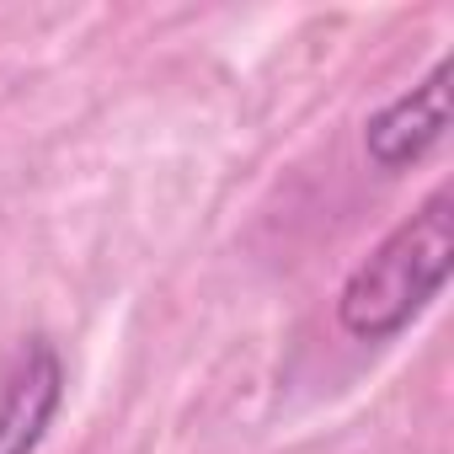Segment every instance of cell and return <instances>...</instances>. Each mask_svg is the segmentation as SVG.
Segmentation results:
<instances>
[{
    "label": "cell",
    "mask_w": 454,
    "mask_h": 454,
    "mask_svg": "<svg viewBox=\"0 0 454 454\" xmlns=\"http://www.w3.org/2000/svg\"><path fill=\"white\" fill-rule=\"evenodd\" d=\"M454 262V198L433 192L411 219L395 231L348 273L337 294V321L358 342H390L401 337L449 284Z\"/></svg>",
    "instance_id": "1"
},
{
    "label": "cell",
    "mask_w": 454,
    "mask_h": 454,
    "mask_svg": "<svg viewBox=\"0 0 454 454\" xmlns=\"http://www.w3.org/2000/svg\"><path fill=\"white\" fill-rule=\"evenodd\" d=\"M443 129H449V59H438L411 91H401L364 123V150L380 171H401L422 160L443 139Z\"/></svg>",
    "instance_id": "2"
},
{
    "label": "cell",
    "mask_w": 454,
    "mask_h": 454,
    "mask_svg": "<svg viewBox=\"0 0 454 454\" xmlns=\"http://www.w3.org/2000/svg\"><path fill=\"white\" fill-rule=\"evenodd\" d=\"M65 401V364L49 337H33L0 380V454H33Z\"/></svg>",
    "instance_id": "3"
}]
</instances>
